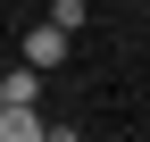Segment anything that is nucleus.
Segmentation results:
<instances>
[{
	"instance_id": "nucleus-1",
	"label": "nucleus",
	"mask_w": 150,
	"mask_h": 142,
	"mask_svg": "<svg viewBox=\"0 0 150 142\" xmlns=\"http://www.w3.org/2000/svg\"><path fill=\"white\" fill-rule=\"evenodd\" d=\"M17 50H25V59H33V67L50 75V67H67V59H75V33L42 17V25H25V42H17Z\"/></svg>"
},
{
	"instance_id": "nucleus-2",
	"label": "nucleus",
	"mask_w": 150,
	"mask_h": 142,
	"mask_svg": "<svg viewBox=\"0 0 150 142\" xmlns=\"http://www.w3.org/2000/svg\"><path fill=\"white\" fill-rule=\"evenodd\" d=\"M0 100H42V67H33V59H17L8 75H0Z\"/></svg>"
},
{
	"instance_id": "nucleus-3",
	"label": "nucleus",
	"mask_w": 150,
	"mask_h": 142,
	"mask_svg": "<svg viewBox=\"0 0 150 142\" xmlns=\"http://www.w3.org/2000/svg\"><path fill=\"white\" fill-rule=\"evenodd\" d=\"M50 25H67V33H83V0H50Z\"/></svg>"
}]
</instances>
